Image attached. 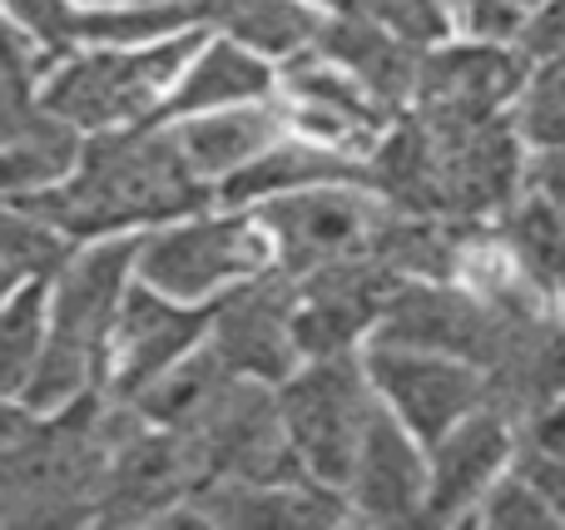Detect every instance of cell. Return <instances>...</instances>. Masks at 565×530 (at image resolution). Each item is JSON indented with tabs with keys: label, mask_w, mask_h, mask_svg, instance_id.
I'll return each mask as SVG.
<instances>
[{
	"label": "cell",
	"mask_w": 565,
	"mask_h": 530,
	"mask_svg": "<svg viewBox=\"0 0 565 530\" xmlns=\"http://www.w3.org/2000/svg\"><path fill=\"white\" fill-rule=\"evenodd\" d=\"M135 426V407L99 387L35 417L0 446V526L55 530L95 521L109 462Z\"/></svg>",
	"instance_id": "cell-1"
},
{
	"label": "cell",
	"mask_w": 565,
	"mask_h": 530,
	"mask_svg": "<svg viewBox=\"0 0 565 530\" xmlns=\"http://www.w3.org/2000/svg\"><path fill=\"white\" fill-rule=\"evenodd\" d=\"M70 238H115L139 224H174L184 214H204L209 179L189 169L174 129L119 125L99 129L65 184L25 198Z\"/></svg>",
	"instance_id": "cell-2"
},
{
	"label": "cell",
	"mask_w": 565,
	"mask_h": 530,
	"mask_svg": "<svg viewBox=\"0 0 565 530\" xmlns=\"http://www.w3.org/2000/svg\"><path fill=\"white\" fill-rule=\"evenodd\" d=\"M139 244L135 238H105V244L75 253L55 273V298H50V327L45 353L20 392L30 412H55L70 397L105 382L109 367V337H115L119 303L129 293V268H135Z\"/></svg>",
	"instance_id": "cell-3"
},
{
	"label": "cell",
	"mask_w": 565,
	"mask_h": 530,
	"mask_svg": "<svg viewBox=\"0 0 565 530\" xmlns=\"http://www.w3.org/2000/svg\"><path fill=\"white\" fill-rule=\"evenodd\" d=\"M278 407L302 476L342 491L367 417L377 412V387L367 377V363H358L352 353L308 357V367H292L278 382Z\"/></svg>",
	"instance_id": "cell-4"
},
{
	"label": "cell",
	"mask_w": 565,
	"mask_h": 530,
	"mask_svg": "<svg viewBox=\"0 0 565 530\" xmlns=\"http://www.w3.org/2000/svg\"><path fill=\"white\" fill-rule=\"evenodd\" d=\"M199 35L154 40L139 50H105V55H85L60 65L55 75L40 85V105L70 129H119L139 125L159 109L164 85L179 75L189 55H194Z\"/></svg>",
	"instance_id": "cell-5"
},
{
	"label": "cell",
	"mask_w": 565,
	"mask_h": 530,
	"mask_svg": "<svg viewBox=\"0 0 565 530\" xmlns=\"http://www.w3.org/2000/svg\"><path fill=\"white\" fill-rule=\"evenodd\" d=\"M387 208L392 204L372 184H312L264 198L258 224H264L282 273L308 278L342 258L372 253V238H377Z\"/></svg>",
	"instance_id": "cell-6"
},
{
	"label": "cell",
	"mask_w": 565,
	"mask_h": 530,
	"mask_svg": "<svg viewBox=\"0 0 565 530\" xmlns=\"http://www.w3.org/2000/svg\"><path fill=\"white\" fill-rule=\"evenodd\" d=\"M268 234L254 218H189V224H164L149 238H139L135 268L149 288L179 298V303H204L224 288L268 268Z\"/></svg>",
	"instance_id": "cell-7"
},
{
	"label": "cell",
	"mask_w": 565,
	"mask_h": 530,
	"mask_svg": "<svg viewBox=\"0 0 565 530\" xmlns=\"http://www.w3.org/2000/svg\"><path fill=\"white\" fill-rule=\"evenodd\" d=\"M204 482H214L209 452L194 432L145 426L119 442L99 491V526H159L174 516Z\"/></svg>",
	"instance_id": "cell-8"
},
{
	"label": "cell",
	"mask_w": 565,
	"mask_h": 530,
	"mask_svg": "<svg viewBox=\"0 0 565 530\" xmlns=\"http://www.w3.org/2000/svg\"><path fill=\"white\" fill-rule=\"evenodd\" d=\"M292 313H298V278H288L282 268H264L209 303V347L238 377L278 387L302 363Z\"/></svg>",
	"instance_id": "cell-9"
},
{
	"label": "cell",
	"mask_w": 565,
	"mask_h": 530,
	"mask_svg": "<svg viewBox=\"0 0 565 530\" xmlns=\"http://www.w3.org/2000/svg\"><path fill=\"white\" fill-rule=\"evenodd\" d=\"M511 317L516 313L491 307L477 288L457 283V278H422V283H402L392 293L372 343L422 347V353H447L487 367Z\"/></svg>",
	"instance_id": "cell-10"
},
{
	"label": "cell",
	"mask_w": 565,
	"mask_h": 530,
	"mask_svg": "<svg viewBox=\"0 0 565 530\" xmlns=\"http://www.w3.org/2000/svg\"><path fill=\"white\" fill-rule=\"evenodd\" d=\"M367 377L377 397L397 412V422L431 446L447 436L461 417H471L487 397V377L477 363H461L447 353H422V347H397V343H372L367 347Z\"/></svg>",
	"instance_id": "cell-11"
},
{
	"label": "cell",
	"mask_w": 565,
	"mask_h": 530,
	"mask_svg": "<svg viewBox=\"0 0 565 530\" xmlns=\"http://www.w3.org/2000/svg\"><path fill=\"white\" fill-rule=\"evenodd\" d=\"M194 436L204 442L218 482H308L282 426L274 382L234 372Z\"/></svg>",
	"instance_id": "cell-12"
},
{
	"label": "cell",
	"mask_w": 565,
	"mask_h": 530,
	"mask_svg": "<svg viewBox=\"0 0 565 530\" xmlns=\"http://www.w3.org/2000/svg\"><path fill=\"white\" fill-rule=\"evenodd\" d=\"M402 278L372 253L342 258L332 268L298 278V313H292V337H298L302 363L308 357H338L352 353L367 333H377L392 293Z\"/></svg>",
	"instance_id": "cell-13"
},
{
	"label": "cell",
	"mask_w": 565,
	"mask_h": 530,
	"mask_svg": "<svg viewBox=\"0 0 565 530\" xmlns=\"http://www.w3.org/2000/svg\"><path fill=\"white\" fill-rule=\"evenodd\" d=\"M531 60L516 50V40H477L467 45H431L422 50L417 95L412 109L437 119H491L516 105L531 85Z\"/></svg>",
	"instance_id": "cell-14"
},
{
	"label": "cell",
	"mask_w": 565,
	"mask_h": 530,
	"mask_svg": "<svg viewBox=\"0 0 565 530\" xmlns=\"http://www.w3.org/2000/svg\"><path fill=\"white\" fill-rule=\"evenodd\" d=\"M199 337H209V307L179 303L149 283L129 288L115 317V337H109L105 387L129 402L174 363H184L199 347Z\"/></svg>",
	"instance_id": "cell-15"
},
{
	"label": "cell",
	"mask_w": 565,
	"mask_h": 530,
	"mask_svg": "<svg viewBox=\"0 0 565 530\" xmlns=\"http://www.w3.org/2000/svg\"><path fill=\"white\" fill-rule=\"evenodd\" d=\"M487 397L481 407L501 412L511 426H531L565 397V317L561 307L516 313L501 333V347L481 367Z\"/></svg>",
	"instance_id": "cell-16"
},
{
	"label": "cell",
	"mask_w": 565,
	"mask_h": 530,
	"mask_svg": "<svg viewBox=\"0 0 565 530\" xmlns=\"http://www.w3.org/2000/svg\"><path fill=\"white\" fill-rule=\"evenodd\" d=\"M516 426L491 407H477L447 436H437L427 456V511H422V521H471L481 496L516 462Z\"/></svg>",
	"instance_id": "cell-17"
},
{
	"label": "cell",
	"mask_w": 565,
	"mask_h": 530,
	"mask_svg": "<svg viewBox=\"0 0 565 530\" xmlns=\"http://www.w3.org/2000/svg\"><path fill=\"white\" fill-rule=\"evenodd\" d=\"M282 89H288V99H292V119H298L308 134H318L322 144L342 149V154H352V149H367L372 154L377 139L387 134L392 119H397V109L382 105V99L372 95L362 79H352L342 65H332L318 45L288 60Z\"/></svg>",
	"instance_id": "cell-18"
},
{
	"label": "cell",
	"mask_w": 565,
	"mask_h": 530,
	"mask_svg": "<svg viewBox=\"0 0 565 530\" xmlns=\"http://www.w3.org/2000/svg\"><path fill=\"white\" fill-rule=\"evenodd\" d=\"M342 496H348L352 516L377 526L422 521V511H427V456L382 397L377 412L367 417V432H362V446L352 456Z\"/></svg>",
	"instance_id": "cell-19"
},
{
	"label": "cell",
	"mask_w": 565,
	"mask_h": 530,
	"mask_svg": "<svg viewBox=\"0 0 565 530\" xmlns=\"http://www.w3.org/2000/svg\"><path fill=\"white\" fill-rule=\"evenodd\" d=\"M318 50L342 65L352 79L372 89L382 105L402 109L412 95H417V69H422V45L402 40L397 30L377 25L372 15H358V10H332L322 20Z\"/></svg>",
	"instance_id": "cell-20"
},
{
	"label": "cell",
	"mask_w": 565,
	"mask_h": 530,
	"mask_svg": "<svg viewBox=\"0 0 565 530\" xmlns=\"http://www.w3.org/2000/svg\"><path fill=\"white\" fill-rule=\"evenodd\" d=\"M312 184H372L367 159L342 154L332 144H312V139H278L254 164L234 169L218 184V198L224 204H264L274 194H292V188H312Z\"/></svg>",
	"instance_id": "cell-21"
},
{
	"label": "cell",
	"mask_w": 565,
	"mask_h": 530,
	"mask_svg": "<svg viewBox=\"0 0 565 530\" xmlns=\"http://www.w3.org/2000/svg\"><path fill=\"white\" fill-rule=\"evenodd\" d=\"M174 134H179V149H184L189 169H194L199 179H218V184H224L234 169L254 164L264 149H274L282 139V109L264 105V99L204 109V115H189Z\"/></svg>",
	"instance_id": "cell-22"
},
{
	"label": "cell",
	"mask_w": 565,
	"mask_h": 530,
	"mask_svg": "<svg viewBox=\"0 0 565 530\" xmlns=\"http://www.w3.org/2000/svg\"><path fill=\"white\" fill-rule=\"evenodd\" d=\"M199 15L214 20L234 45L254 55H302L318 45L322 15L312 0H199Z\"/></svg>",
	"instance_id": "cell-23"
},
{
	"label": "cell",
	"mask_w": 565,
	"mask_h": 530,
	"mask_svg": "<svg viewBox=\"0 0 565 530\" xmlns=\"http://www.w3.org/2000/svg\"><path fill=\"white\" fill-rule=\"evenodd\" d=\"M234 367L214 353V347H194L184 363H174L164 377L145 387L139 397H129V407L139 412L145 426H169V432H199L204 417L214 412L218 392L228 387Z\"/></svg>",
	"instance_id": "cell-24"
},
{
	"label": "cell",
	"mask_w": 565,
	"mask_h": 530,
	"mask_svg": "<svg viewBox=\"0 0 565 530\" xmlns=\"http://www.w3.org/2000/svg\"><path fill=\"white\" fill-rule=\"evenodd\" d=\"M268 89H274V69L254 50L224 40V45L204 50V60L184 75V85L154 109V119H189V115H204V109L248 105V99H264Z\"/></svg>",
	"instance_id": "cell-25"
},
{
	"label": "cell",
	"mask_w": 565,
	"mask_h": 530,
	"mask_svg": "<svg viewBox=\"0 0 565 530\" xmlns=\"http://www.w3.org/2000/svg\"><path fill=\"white\" fill-rule=\"evenodd\" d=\"M79 149H85L79 129H70L55 115L35 134L20 139V144H6L0 149V204H25V198L65 184L79 164Z\"/></svg>",
	"instance_id": "cell-26"
},
{
	"label": "cell",
	"mask_w": 565,
	"mask_h": 530,
	"mask_svg": "<svg viewBox=\"0 0 565 530\" xmlns=\"http://www.w3.org/2000/svg\"><path fill=\"white\" fill-rule=\"evenodd\" d=\"M45 327H50V298L45 283H25L0 303V397H20L30 387L45 353Z\"/></svg>",
	"instance_id": "cell-27"
},
{
	"label": "cell",
	"mask_w": 565,
	"mask_h": 530,
	"mask_svg": "<svg viewBox=\"0 0 565 530\" xmlns=\"http://www.w3.org/2000/svg\"><path fill=\"white\" fill-rule=\"evenodd\" d=\"M0 258L15 268L20 283H50L75 258V238L30 204H0Z\"/></svg>",
	"instance_id": "cell-28"
},
{
	"label": "cell",
	"mask_w": 565,
	"mask_h": 530,
	"mask_svg": "<svg viewBox=\"0 0 565 530\" xmlns=\"http://www.w3.org/2000/svg\"><path fill=\"white\" fill-rule=\"evenodd\" d=\"M199 20V0H149V6H125V10H89L79 15V40L95 45H154L169 30H184Z\"/></svg>",
	"instance_id": "cell-29"
},
{
	"label": "cell",
	"mask_w": 565,
	"mask_h": 530,
	"mask_svg": "<svg viewBox=\"0 0 565 530\" xmlns=\"http://www.w3.org/2000/svg\"><path fill=\"white\" fill-rule=\"evenodd\" d=\"M471 521L497 526V530H551V526H561L546 496L526 482V472H516V462H511V472L481 496V506H477Z\"/></svg>",
	"instance_id": "cell-30"
},
{
	"label": "cell",
	"mask_w": 565,
	"mask_h": 530,
	"mask_svg": "<svg viewBox=\"0 0 565 530\" xmlns=\"http://www.w3.org/2000/svg\"><path fill=\"white\" fill-rule=\"evenodd\" d=\"M348 10L372 15L377 25L397 30L402 40H412V45H422V50L441 45L447 30H451V6L447 0H352Z\"/></svg>",
	"instance_id": "cell-31"
},
{
	"label": "cell",
	"mask_w": 565,
	"mask_h": 530,
	"mask_svg": "<svg viewBox=\"0 0 565 530\" xmlns=\"http://www.w3.org/2000/svg\"><path fill=\"white\" fill-rule=\"evenodd\" d=\"M0 6L10 10V20H15L35 45H45L50 55H65L79 40V15L65 0H0Z\"/></svg>",
	"instance_id": "cell-32"
},
{
	"label": "cell",
	"mask_w": 565,
	"mask_h": 530,
	"mask_svg": "<svg viewBox=\"0 0 565 530\" xmlns=\"http://www.w3.org/2000/svg\"><path fill=\"white\" fill-rule=\"evenodd\" d=\"M50 119V109L35 95V75H0V149L20 144Z\"/></svg>",
	"instance_id": "cell-33"
},
{
	"label": "cell",
	"mask_w": 565,
	"mask_h": 530,
	"mask_svg": "<svg viewBox=\"0 0 565 530\" xmlns=\"http://www.w3.org/2000/svg\"><path fill=\"white\" fill-rule=\"evenodd\" d=\"M516 50L531 65L565 55V0H541L536 10H526V20L516 30Z\"/></svg>",
	"instance_id": "cell-34"
},
{
	"label": "cell",
	"mask_w": 565,
	"mask_h": 530,
	"mask_svg": "<svg viewBox=\"0 0 565 530\" xmlns=\"http://www.w3.org/2000/svg\"><path fill=\"white\" fill-rule=\"evenodd\" d=\"M516 472H526V482L546 496L556 521L565 526V452H541L526 442V452H516Z\"/></svg>",
	"instance_id": "cell-35"
},
{
	"label": "cell",
	"mask_w": 565,
	"mask_h": 530,
	"mask_svg": "<svg viewBox=\"0 0 565 530\" xmlns=\"http://www.w3.org/2000/svg\"><path fill=\"white\" fill-rule=\"evenodd\" d=\"M40 65H45V60H35V40L0 6V75H40Z\"/></svg>",
	"instance_id": "cell-36"
},
{
	"label": "cell",
	"mask_w": 565,
	"mask_h": 530,
	"mask_svg": "<svg viewBox=\"0 0 565 530\" xmlns=\"http://www.w3.org/2000/svg\"><path fill=\"white\" fill-rule=\"evenodd\" d=\"M35 422V412H30L25 402H10V397H0V446L6 442H15L25 426Z\"/></svg>",
	"instance_id": "cell-37"
},
{
	"label": "cell",
	"mask_w": 565,
	"mask_h": 530,
	"mask_svg": "<svg viewBox=\"0 0 565 530\" xmlns=\"http://www.w3.org/2000/svg\"><path fill=\"white\" fill-rule=\"evenodd\" d=\"M531 184H536V188H546V194L556 198L561 218H565V179H561V174H546V169H531Z\"/></svg>",
	"instance_id": "cell-38"
},
{
	"label": "cell",
	"mask_w": 565,
	"mask_h": 530,
	"mask_svg": "<svg viewBox=\"0 0 565 530\" xmlns=\"http://www.w3.org/2000/svg\"><path fill=\"white\" fill-rule=\"evenodd\" d=\"M531 169H546V174H561L565 179V144L561 149H546V154H531Z\"/></svg>",
	"instance_id": "cell-39"
},
{
	"label": "cell",
	"mask_w": 565,
	"mask_h": 530,
	"mask_svg": "<svg viewBox=\"0 0 565 530\" xmlns=\"http://www.w3.org/2000/svg\"><path fill=\"white\" fill-rule=\"evenodd\" d=\"M15 288H20L15 268H10V263H6V258H0V303H6V298H10V293H15Z\"/></svg>",
	"instance_id": "cell-40"
},
{
	"label": "cell",
	"mask_w": 565,
	"mask_h": 530,
	"mask_svg": "<svg viewBox=\"0 0 565 530\" xmlns=\"http://www.w3.org/2000/svg\"><path fill=\"white\" fill-rule=\"evenodd\" d=\"M312 6H328V10H348L352 0H312Z\"/></svg>",
	"instance_id": "cell-41"
},
{
	"label": "cell",
	"mask_w": 565,
	"mask_h": 530,
	"mask_svg": "<svg viewBox=\"0 0 565 530\" xmlns=\"http://www.w3.org/2000/svg\"><path fill=\"white\" fill-rule=\"evenodd\" d=\"M507 6H516V10H521V15H526V10H536V6H541V0H507Z\"/></svg>",
	"instance_id": "cell-42"
},
{
	"label": "cell",
	"mask_w": 565,
	"mask_h": 530,
	"mask_svg": "<svg viewBox=\"0 0 565 530\" xmlns=\"http://www.w3.org/2000/svg\"><path fill=\"white\" fill-rule=\"evenodd\" d=\"M556 307H561V317H565V273H561V283H556Z\"/></svg>",
	"instance_id": "cell-43"
},
{
	"label": "cell",
	"mask_w": 565,
	"mask_h": 530,
	"mask_svg": "<svg viewBox=\"0 0 565 530\" xmlns=\"http://www.w3.org/2000/svg\"><path fill=\"white\" fill-rule=\"evenodd\" d=\"M99 6H149V0H99Z\"/></svg>",
	"instance_id": "cell-44"
}]
</instances>
